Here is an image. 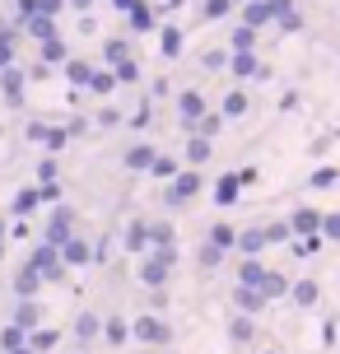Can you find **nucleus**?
<instances>
[{
    "label": "nucleus",
    "instance_id": "7c9ffc66",
    "mask_svg": "<svg viewBox=\"0 0 340 354\" xmlns=\"http://www.w3.org/2000/svg\"><path fill=\"white\" fill-rule=\"evenodd\" d=\"M66 75H70V80H75V84H89V66H84V61H66Z\"/></svg>",
    "mask_w": 340,
    "mask_h": 354
},
{
    "label": "nucleus",
    "instance_id": "72a5a7b5",
    "mask_svg": "<svg viewBox=\"0 0 340 354\" xmlns=\"http://www.w3.org/2000/svg\"><path fill=\"white\" fill-rule=\"evenodd\" d=\"M233 71H238V75H252V71H256L252 52H233Z\"/></svg>",
    "mask_w": 340,
    "mask_h": 354
},
{
    "label": "nucleus",
    "instance_id": "4be33fe9",
    "mask_svg": "<svg viewBox=\"0 0 340 354\" xmlns=\"http://www.w3.org/2000/svg\"><path fill=\"white\" fill-rule=\"evenodd\" d=\"M126 15H131V28H140V33H144V28H154V10H149L144 0H140V5H131Z\"/></svg>",
    "mask_w": 340,
    "mask_h": 354
},
{
    "label": "nucleus",
    "instance_id": "1a4fd4ad",
    "mask_svg": "<svg viewBox=\"0 0 340 354\" xmlns=\"http://www.w3.org/2000/svg\"><path fill=\"white\" fill-rule=\"evenodd\" d=\"M61 261H66V266H84V261H93V248L84 243V238H75V233H70V238L61 243Z\"/></svg>",
    "mask_w": 340,
    "mask_h": 354
},
{
    "label": "nucleus",
    "instance_id": "f257e3e1",
    "mask_svg": "<svg viewBox=\"0 0 340 354\" xmlns=\"http://www.w3.org/2000/svg\"><path fill=\"white\" fill-rule=\"evenodd\" d=\"M28 266H33V270L42 275V280H61V275H66V261H61V248H56V243H47V238H42V243L33 248V257H28Z\"/></svg>",
    "mask_w": 340,
    "mask_h": 354
},
{
    "label": "nucleus",
    "instance_id": "0eeeda50",
    "mask_svg": "<svg viewBox=\"0 0 340 354\" xmlns=\"http://www.w3.org/2000/svg\"><path fill=\"white\" fill-rule=\"evenodd\" d=\"M70 233H75V219H70V210H66V205H56L52 224H47V243H56V248H61V243H66Z\"/></svg>",
    "mask_w": 340,
    "mask_h": 354
},
{
    "label": "nucleus",
    "instance_id": "ea45409f",
    "mask_svg": "<svg viewBox=\"0 0 340 354\" xmlns=\"http://www.w3.org/2000/svg\"><path fill=\"white\" fill-rule=\"evenodd\" d=\"M243 107H247V98H243V93H233L229 103H224V112H229V117H238V112H243Z\"/></svg>",
    "mask_w": 340,
    "mask_h": 354
},
{
    "label": "nucleus",
    "instance_id": "e433bc0d",
    "mask_svg": "<svg viewBox=\"0 0 340 354\" xmlns=\"http://www.w3.org/2000/svg\"><path fill=\"white\" fill-rule=\"evenodd\" d=\"M233 196H238V177H224L219 182V201H233Z\"/></svg>",
    "mask_w": 340,
    "mask_h": 354
},
{
    "label": "nucleus",
    "instance_id": "20e7f679",
    "mask_svg": "<svg viewBox=\"0 0 340 354\" xmlns=\"http://www.w3.org/2000/svg\"><path fill=\"white\" fill-rule=\"evenodd\" d=\"M196 192H200V177L196 173H178L173 187H168V205H182V201H191Z\"/></svg>",
    "mask_w": 340,
    "mask_h": 354
},
{
    "label": "nucleus",
    "instance_id": "79ce46f5",
    "mask_svg": "<svg viewBox=\"0 0 340 354\" xmlns=\"http://www.w3.org/2000/svg\"><path fill=\"white\" fill-rule=\"evenodd\" d=\"M42 201H61V187L56 182H42Z\"/></svg>",
    "mask_w": 340,
    "mask_h": 354
},
{
    "label": "nucleus",
    "instance_id": "aec40b11",
    "mask_svg": "<svg viewBox=\"0 0 340 354\" xmlns=\"http://www.w3.org/2000/svg\"><path fill=\"white\" fill-rule=\"evenodd\" d=\"M233 299H238L243 313H256V308L266 303V294H261V289H247V284H238V294H233Z\"/></svg>",
    "mask_w": 340,
    "mask_h": 354
},
{
    "label": "nucleus",
    "instance_id": "393cba45",
    "mask_svg": "<svg viewBox=\"0 0 340 354\" xmlns=\"http://www.w3.org/2000/svg\"><path fill=\"white\" fill-rule=\"evenodd\" d=\"M89 88H93V93H112V88H117V75H112V71H93Z\"/></svg>",
    "mask_w": 340,
    "mask_h": 354
},
{
    "label": "nucleus",
    "instance_id": "2f4dec72",
    "mask_svg": "<svg viewBox=\"0 0 340 354\" xmlns=\"http://www.w3.org/2000/svg\"><path fill=\"white\" fill-rule=\"evenodd\" d=\"M15 66V47H10V33L0 28V71H10Z\"/></svg>",
    "mask_w": 340,
    "mask_h": 354
},
{
    "label": "nucleus",
    "instance_id": "b1692460",
    "mask_svg": "<svg viewBox=\"0 0 340 354\" xmlns=\"http://www.w3.org/2000/svg\"><path fill=\"white\" fill-rule=\"evenodd\" d=\"M42 61H47V66H61V61H66V42H61V37H47V42H42Z\"/></svg>",
    "mask_w": 340,
    "mask_h": 354
},
{
    "label": "nucleus",
    "instance_id": "6e6552de",
    "mask_svg": "<svg viewBox=\"0 0 340 354\" xmlns=\"http://www.w3.org/2000/svg\"><path fill=\"white\" fill-rule=\"evenodd\" d=\"M42 284H47V280H42L28 261L19 266V275H15V294H19V299H37V289H42Z\"/></svg>",
    "mask_w": 340,
    "mask_h": 354
},
{
    "label": "nucleus",
    "instance_id": "a878e982",
    "mask_svg": "<svg viewBox=\"0 0 340 354\" xmlns=\"http://www.w3.org/2000/svg\"><path fill=\"white\" fill-rule=\"evenodd\" d=\"M266 19H270V0H252V5H247V24H252V28H261Z\"/></svg>",
    "mask_w": 340,
    "mask_h": 354
},
{
    "label": "nucleus",
    "instance_id": "c9c22d12",
    "mask_svg": "<svg viewBox=\"0 0 340 354\" xmlns=\"http://www.w3.org/2000/svg\"><path fill=\"white\" fill-rule=\"evenodd\" d=\"M178 47H182V33H178V28H168V33H163V52L173 56V52H178Z\"/></svg>",
    "mask_w": 340,
    "mask_h": 354
},
{
    "label": "nucleus",
    "instance_id": "f3484780",
    "mask_svg": "<svg viewBox=\"0 0 340 354\" xmlns=\"http://www.w3.org/2000/svg\"><path fill=\"white\" fill-rule=\"evenodd\" d=\"M37 205H42V187H23V192L15 196V205H10V210H15V214H33Z\"/></svg>",
    "mask_w": 340,
    "mask_h": 354
},
{
    "label": "nucleus",
    "instance_id": "a211bd4d",
    "mask_svg": "<svg viewBox=\"0 0 340 354\" xmlns=\"http://www.w3.org/2000/svg\"><path fill=\"white\" fill-rule=\"evenodd\" d=\"M61 10V0H19V15L33 19V15H56Z\"/></svg>",
    "mask_w": 340,
    "mask_h": 354
},
{
    "label": "nucleus",
    "instance_id": "6ab92c4d",
    "mask_svg": "<svg viewBox=\"0 0 340 354\" xmlns=\"http://www.w3.org/2000/svg\"><path fill=\"white\" fill-rule=\"evenodd\" d=\"M56 340H61V336H56L52 326H37V331H28V345H33L37 354H47V350H56Z\"/></svg>",
    "mask_w": 340,
    "mask_h": 354
},
{
    "label": "nucleus",
    "instance_id": "423d86ee",
    "mask_svg": "<svg viewBox=\"0 0 340 354\" xmlns=\"http://www.w3.org/2000/svg\"><path fill=\"white\" fill-rule=\"evenodd\" d=\"M154 243V224H144V219H131L126 224V252H144Z\"/></svg>",
    "mask_w": 340,
    "mask_h": 354
},
{
    "label": "nucleus",
    "instance_id": "37998d69",
    "mask_svg": "<svg viewBox=\"0 0 340 354\" xmlns=\"http://www.w3.org/2000/svg\"><path fill=\"white\" fill-rule=\"evenodd\" d=\"M326 233H336V238H340V219H326Z\"/></svg>",
    "mask_w": 340,
    "mask_h": 354
},
{
    "label": "nucleus",
    "instance_id": "5701e85b",
    "mask_svg": "<svg viewBox=\"0 0 340 354\" xmlns=\"http://www.w3.org/2000/svg\"><path fill=\"white\" fill-rule=\"evenodd\" d=\"M238 284H247V289H261V284H266V270H261L256 261H247L243 270H238Z\"/></svg>",
    "mask_w": 340,
    "mask_h": 354
},
{
    "label": "nucleus",
    "instance_id": "cd10ccee",
    "mask_svg": "<svg viewBox=\"0 0 340 354\" xmlns=\"http://www.w3.org/2000/svg\"><path fill=\"white\" fill-rule=\"evenodd\" d=\"M187 159H191V163H205V159H210V140H205V136H196V140L187 145Z\"/></svg>",
    "mask_w": 340,
    "mask_h": 354
},
{
    "label": "nucleus",
    "instance_id": "f704fd0d",
    "mask_svg": "<svg viewBox=\"0 0 340 354\" xmlns=\"http://www.w3.org/2000/svg\"><path fill=\"white\" fill-rule=\"evenodd\" d=\"M149 173H154V177H178V163H173V159H154Z\"/></svg>",
    "mask_w": 340,
    "mask_h": 354
},
{
    "label": "nucleus",
    "instance_id": "473e14b6",
    "mask_svg": "<svg viewBox=\"0 0 340 354\" xmlns=\"http://www.w3.org/2000/svg\"><path fill=\"white\" fill-rule=\"evenodd\" d=\"M210 248H233V229H224V224H219V229H210Z\"/></svg>",
    "mask_w": 340,
    "mask_h": 354
},
{
    "label": "nucleus",
    "instance_id": "c85d7f7f",
    "mask_svg": "<svg viewBox=\"0 0 340 354\" xmlns=\"http://www.w3.org/2000/svg\"><path fill=\"white\" fill-rule=\"evenodd\" d=\"M103 61H108V66L126 61V42H122V37H112V42H103Z\"/></svg>",
    "mask_w": 340,
    "mask_h": 354
},
{
    "label": "nucleus",
    "instance_id": "ddd939ff",
    "mask_svg": "<svg viewBox=\"0 0 340 354\" xmlns=\"http://www.w3.org/2000/svg\"><path fill=\"white\" fill-rule=\"evenodd\" d=\"M154 159H159V154H154L149 145H135V149H126V168H131V173H149V168H154Z\"/></svg>",
    "mask_w": 340,
    "mask_h": 354
},
{
    "label": "nucleus",
    "instance_id": "9d476101",
    "mask_svg": "<svg viewBox=\"0 0 340 354\" xmlns=\"http://www.w3.org/2000/svg\"><path fill=\"white\" fill-rule=\"evenodd\" d=\"M28 140H42L47 149H61V145L70 140V131H66V126L56 131V126H42V122H33V126H28Z\"/></svg>",
    "mask_w": 340,
    "mask_h": 354
},
{
    "label": "nucleus",
    "instance_id": "a19ab883",
    "mask_svg": "<svg viewBox=\"0 0 340 354\" xmlns=\"http://www.w3.org/2000/svg\"><path fill=\"white\" fill-rule=\"evenodd\" d=\"M154 243L168 248V243H173V229H168V224H154Z\"/></svg>",
    "mask_w": 340,
    "mask_h": 354
},
{
    "label": "nucleus",
    "instance_id": "7ed1b4c3",
    "mask_svg": "<svg viewBox=\"0 0 340 354\" xmlns=\"http://www.w3.org/2000/svg\"><path fill=\"white\" fill-rule=\"evenodd\" d=\"M168 266H173V248H159V257H144L140 261V280L149 289H163L168 284Z\"/></svg>",
    "mask_w": 340,
    "mask_h": 354
},
{
    "label": "nucleus",
    "instance_id": "39448f33",
    "mask_svg": "<svg viewBox=\"0 0 340 354\" xmlns=\"http://www.w3.org/2000/svg\"><path fill=\"white\" fill-rule=\"evenodd\" d=\"M15 326H23V331H37L42 326V308H37V299H19L15 303Z\"/></svg>",
    "mask_w": 340,
    "mask_h": 354
},
{
    "label": "nucleus",
    "instance_id": "f03ea898",
    "mask_svg": "<svg viewBox=\"0 0 340 354\" xmlns=\"http://www.w3.org/2000/svg\"><path fill=\"white\" fill-rule=\"evenodd\" d=\"M168 322L154 317V313H140V317L131 322V340H140V345H168Z\"/></svg>",
    "mask_w": 340,
    "mask_h": 354
},
{
    "label": "nucleus",
    "instance_id": "49530a36",
    "mask_svg": "<svg viewBox=\"0 0 340 354\" xmlns=\"http://www.w3.org/2000/svg\"><path fill=\"white\" fill-rule=\"evenodd\" d=\"M79 5H84V0H79Z\"/></svg>",
    "mask_w": 340,
    "mask_h": 354
},
{
    "label": "nucleus",
    "instance_id": "4468645a",
    "mask_svg": "<svg viewBox=\"0 0 340 354\" xmlns=\"http://www.w3.org/2000/svg\"><path fill=\"white\" fill-rule=\"evenodd\" d=\"M0 88H5V98H10V103H19V98H23V71H19V66L0 71Z\"/></svg>",
    "mask_w": 340,
    "mask_h": 354
},
{
    "label": "nucleus",
    "instance_id": "a18cd8bd",
    "mask_svg": "<svg viewBox=\"0 0 340 354\" xmlns=\"http://www.w3.org/2000/svg\"><path fill=\"white\" fill-rule=\"evenodd\" d=\"M0 252H5V224H0Z\"/></svg>",
    "mask_w": 340,
    "mask_h": 354
},
{
    "label": "nucleus",
    "instance_id": "c756f323",
    "mask_svg": "<svg viewBox=\"0 0 340 354\" xmlns=\"http://www.w3.org/2000/svg\"><path fill=\"white\" fill-rule=\"evenodd\" d=\"M238 248L247 252V257H256V252L266 248V233H243V238H238Z\"/></svg>",
    "mask_w": 340,
    "mask_h": 354
},
{
    "label": "nucleus",
    "instance_id": "412c9836",
    "mask_svg": "<svg viewBox=\"0 0 340 354\" xmlns=\"http://www.w3.org/2000/svg\"><path fill=\"white\" fill-rule=\"evenodd\" d=\"M19 345H28V331H23V326H15V322H10V326H5V331H0V350L10 354V350H19Z\"/></svg>",
    "mask_w": 340,
    "mask_h": 354
},
{
    "label": "nucleus",
    "instance_id": "9b49d317",
    "mask_svg": "<svg viewBox=\"0 0 340 354\" xmlns=\"http://www.w3.org/2000/svg\"><path fill=\"white\" fill-rule=\"evenodd\" d=\"M103 340H108L112 350H122L126 340H131V322L126 317H103Z\"/></svg>",
    "mask_w": 340,
    "mask_h": 354
},
{
    "label": "nucleus",
    "instance_id": "58836bf2",
    "mask_svg": "<svg viewBox=\"0 0 340 354\" xmlns=\"http://www.w3.org/2000/svg\"><path fill=\"white\" fill-rule=\"evenodd\" d=\"M229 5H233V0H205V15H210V19H219L224 10H229Z\"/></svg>",
    "mask_w": 340,
    "mask_h": 354
},
{
    "label": "nucleus",
    "instance_id": "4c0bfd02",
    "mask_svg": "<svg viewBox=\"0 0 340 354\" xmlns=\"http://www.w3.org/2000/svg\"><path fill=\"white\" fill-rule=\"evenodd\" d=\"M37 177H42V182H56V159H42V163H37Z\"/></svg>",
    "mask_w": 340,
    "mask_h": 354
},
{
    "label": "nucleus",
    "instance_id": "f8f14e48",
    "mask_svg": "<svg viewBox=\"0 0 340 354\" xmlns=\"http://www.w3.org/2000/svg\"><path fill=\"white\" fill-rule=\"evenodd\" d=\"M23 28H28L33 42H47V37H56V15H33V19H23Z\"/></svg>",
    "mask_w": 340,
    "mask_h": 354
},
{
    "label": "nucleus",
    "instance_id": "c03bdc74",
    "mask_svg": "<svg viewBox=\"0 0 340 354\" xmlns=\"http://www.w3.org/2000/svg\"><path fill=\"white\" fill-rule=\"evenodd\" d=\"M10 354H37V350H33V345H19V350H10Z\"/></svg>",
    "mask_w": 340,
    "mask_h": 354
},
{
    "label": "nucleus",
    "instance_id": "bb28decb",
    "mask_svg": "<svg viewBox=\"0 0 340 354\" xmlns=\"http://www.w3.org/2000/svg\"><path fill=\"white\" fill-rule=\"evenodd\" d=\"M112 75H117L122 84H131V80H140V66H135V61L126 56V61H117V66H112Z\"/></svg>",
    "mask_w": 340,
    "mask_h": 354
},
{
    "label": "nucleus",
    "instance_id": "2eb2a0df",
    "mask_svg": "<svg viewBox=\"0 0 340 354\" xmlns=\"http://www.w3.org/2000/svg\"><path fill=\"white\" fill-rule=\"evenodd\" d=\"M178 112H182V122H200V117H205V98H200V93H182Z\"/></svg>",
    "mask_w": 340,
    "mask_h": 354
},
{
    "label": "nucleus",
    "instance_id": "dca6fc26",
    "mask_svg": "<svg viewBox=\"0 0 340 354\" xmlns=\"http://www.w3.org/2000/svg\"><path fill=\"white\" fill-rule=\"evenodd\" d=\"M75 336L79 340L103 336V317H98V313H79V317H75Z\"/></svg>",
    "mask_w": 340,
    "mask_h": 354
}]
</instances>
